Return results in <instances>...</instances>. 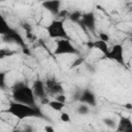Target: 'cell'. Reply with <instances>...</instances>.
Wrapping results in <instances>:
<instances>
[{
    "label": "cell",
    "instance_id": "cell-1",
    "mask_svg": "<svg viewBox=\"0 0 132 132\" xmlns=\"http://www.w3.org/2000/svg\"><path fill=\"white\" fill-rule=\"evenodd\" d=\"M5 112L13 116L14 118H16L20 121L25 120V119H29V118L47 119L38 105L37 106H32V105H29V104H24V103L16 102L14 100H11L9 102V105L6 108Z\"/></svg>",
    "mask_w": 132,
    "mask_h": 132
},
{
    "label": "cell",
    "instance_id": "cell-2",
    "mask_svg": "<svg viewBox=\"0 0 132 132\" xmlns=\"http://www.w3.org/2000/svg\"><path fill=\"white\" fill-rule=\"evenodd\" d=\"M11 97L12 100L16 102L29 104L32 106H37L36 98L34 96L32 88L23 81H18L13 85L11 90Z\"/></svg>",
    "mask_w": 132,
    "mask_h": 132
},
{
    "label": "cell",
    "instance_id": "cell-3",
    "mask_svg": "<svg viewBox=\"0 0 132 132\" xmlns=\"http://www.w3.org/2000/svg\"><path fill=\"white\" fill-rule=\"evenodd\" d=\"M46 32L48 36L53 39H61V38H69L68 33L65 29L64 22L61 20H54L46 26Z\"/></svg>",
    "mask_w": 132,
    "mask_h": 132
},
{
    "label": "cell",
    "instance_id": "cell-4",
    "mask_svg": "<svg viewBox=\"0 0 132 132\" xmlns=\"http://www.w3.org/2000/svg\"><path fill=\"white\" fill-rule=\"evenodd\" d=\"M80 52L72 44L70 38H61L57 39L56 47L54 50L55 56L60 55H79Z\"/></svg>",
    "mask_w": 132,
    "mask_h": 132
},
{
    "label": "cell",
    "instance_id": "cell-5",
    "mask_svg": "<svg viewBox=\"0 0 132 132\" xmlns=\"http://www.w3.org/2000/svg\"><path fill=\"white\" fill-rule=\"evenodd\" d=\"M106 59L114 61L120 65L125 66V57H124V47L122 43H116L110 48H108L107 54L104 56Z\"/></svg>",
    "mask_w": 132,
    "mask_h": 132
},
{
    "label": "cell",
    "instance_id": "cell-6",
    "mask_svg": "<svg viewBox=\"0 0 132 132\" xmlns=\"http://www.w3.org/2000/svg\"><path fill=\"white\" fill-rule=\"evenodd\" d=\"M78 24L88 29L91 32H95L96 30V18L93 11H88V12H84L81 13L80 20L78 21Z\"/></svg>",
    "mask_w": 132,
    "mask_h": 132
},
{
    "label": "cell",
    "instance_id": "cell-7",
    "mask_svg": "<svg viewBox=\"0 0 132 132\" xmlns=\"http://www.w3.org/2000/svg\"><path fill=\"white\" fill-rule=\"evenodd\" d=\"M2 38H3V40L4 41H6V42H13V43H16L18 45H20L22 48H23V51H24V53L26 52V53H28L27 52V46H26V43H25V41H24V38L21 36V34L16 31V30H12L10 33H8L7 35H4V36H2Z\"/></svg>",
    "mask_w": 132,
    "mask_h": 132
},
{
    "label": "cell",
    "instance_id": "cell-8",
    "mask_svg": "<svg viewBox=\"0 0 132 132\" xmlns=\"http://www.w3.org/2000/svg\"><path fill=\"white\" fill-rule=\"evenodd\" d=\"M77 100L80 103L87 104L89 106H96V104H97V98H96L94 92H92L90 89L82 90L79 93V95L77 97Z\"/></svg>",
    "mask_w": 132,
    "mask_h": 132
},
{
    "label": "cell",
    "instance_id": "cell-9",
    "mask_svg": "<svg viewBox=\"0 0 132 132\" xmlns=\"http://www.w3.org/2000/svg\"><path fill=\"white\" fill-rule=\"evenodd\" d=\"M61 0H44L41 5L47 11H50L54 15H59L61 11Z\"/></svg>",
    "mask_w": 132,
    "mask_h": 132
},
{
    "label": "cell",
    "instance_id": "cell-10",
    "mask_svg": "<svg viewBox=\"0 0 132 132\" xmlns=\"http://www.w3.org/2000/svg\"><path fill=\"white\" fill-rule=\"evenodd\" d=\"M31 88H32V91L34 93L35 98H38V99H41V100L45 99V97H46V88H45L44 82L41 79H36L33 82V86Z\"/></svg>",
    "mask_w": 132,
    "mask_h": 132
},
{
    "label": "cell",
    "instance_id": "cell-11",
    "mask_svg": "<svg viewBox=\"0 0 132 132\" xmlns=\"http://www.w3.org/2000/svg\"><path fill=\"white\" fill-rule=\"evenodd\" d=\"M45 88L48 90V92L53 95H59V94H64V89L63 86L57 81L55 78H48L45 81Z\"/></svg>",
    "mask_w": 132,
    "mask_h": 132
},
{
    "label": "cell",
    "instance_id": "cell-12",
    "mask_svg": "<svg viewBox=\"0 0 132 132\" xmlns=\"http://www.w3.org/2000/svg\"><path fill=\"white\" fill-rule=\"evenodd\" d=\"M118 132H131L132 131V122L130 117H120L118 126L116 128Z\"/></svg>",
    "mask_w": 132,
    "mask_h": 132
},
{
    "label": "cell",
    "instance_id": "cell-13",
    "mask_svg": "<svg viewBox=\"0 0 132 132\" xmlns=\"http://www.w3.org/2000/svg\"><path fill=\"white\" fill-rule=\"evenodd\" d=\"M87 45H88L89 48H96V50L100 51L104 56L108 52V44H107V42H105V41H103L101 39L94 40V41H89L87 43Z\"/></svg>",
    "mask_w": 132,
    "mask_h": 132
},
{
    "label": "cell",
    "instance_id": "cell-14",
    "mask_svg": "<svg viewBox=\"0 0 132 132\" xmlns=\"http://www.w3.org/2000/svg\"><path fill=\"white\" fill-rule=\"evenodd\" d=\"M13 30V28H11L7 21L5 20V18L2 15V13H0V35L1 36H4V35H7L8 33H10L11 31Z\"/></svg>",
    "mask_w": 132,
    "mask_h": 132
},
{
    "label": "cell",
    "instance_id": "cell-15",
    "mask_svg": "<svg viewBox=\"0 0 132 132\" xmlns=\"http://www.w3.org/2000/svg\"><path fill=\"white\" fill-rule=\"evenodd\" d=\"M47 105L55 111H61L64 107H65V103L64 102H61V101H58L56 99L54 100H51L47 102Z\"/></svg>",
    "mask_w": 132,
    "mask_h": 132
},
{
    "label": "cell",
    "instance_id": "cell-16",
    "mask_svg": "<svg viewBox=\"0 0 132 132\" xmlns=\"http://www.w3.org/2000/svg\"><path fill=\"white\" fill-rule=\"evenodd\" d=\"M76 112L80 116H86L90 112V106L87 105V104H84V103H80L78 106H77V109H76Z\"/></svg>",
    "mask_w": 132,
    "mask_h": 132
},
{
    "label": "cell",
    "instance_id": "cell-17",
    "mask_svg": "<svg viewBox=\"0 0 132 132\" xmlns=\"http://www.w3.org/2000/svg\"><path fill=\"white\" fill-rule=\"evenodd\" d=\"M80 16H81V12L80 11H73L70 14H68L69 20L71 22H73V23H78V21L80 20Z\"/></svg>",
    "mask_w": 132,
    "mask_h": 132
},
{
    "label": "cell",
    "instance_id": "cell-18",
    "mask_svg": "<svg viewBox=\"0 0 132 132\" xmlns=\"http://www.w3.org/2000/svg\"><path fill=\"white\" fill-rule=\"evenodd\" d=\"M6 72L5 71H0V90H5L6 89Z\"/></svg>",
    "mask_w": 132,
    "mask_h": 132
},
{
    "label": "cell",
    "instance_id": "cell-19",
    "mask_svg": "<svg viewBox=\"0 0 132 132\" xmlns=\"http://www.w3.org/2000/svg\"><path fill=\"white\" fill-rule=\"evenodd\" d=\"M14 54V52L10 51V50H7V48H1L0 50V59H4L6 57H10Z\"/></svg>",
    "mask_w": 132,
    "mask_h": 132
},
{
    "label": "cell",
    "instance_id": "cell-20",
    "mask_svg": "<svg viewBox=\"0 0 132 132\" xmlns=\"http://www.w3.org/2000/svg\"><path fill=\"white\" fill-rule=\"evenodd\" d=\"M60 120L63 122V123H70L71 119H70V116L68 112H62L61 116H60Z\"/></svg>",
    "mask_w": 132,
    "mask_h": 132
},
{
    "label": "cell",
    "instance_id": "cell-21",
    "mask_svg": "<svg viewBox=\"0 0 132 132\" xmlns=\"http://www.w3.org/2000/svg\"><path fill=\"white\" fill-rule=\"evenodd\" d=\"M99 39L105 41V42H108L109 41V36L107 35V33H104V32H100L99 33Z\"/></svg>",
    "mask_w": 132,
    "mask_h": 132
},
{
    "label": "cell",
    "instance_id": "cell-22",
    "mask_svg": "<svg viewBox=\"0 0 132 132\" xmlns=\"http://www.w3.org/2000/svg\"><path fill=\"white\" fill-rule=\"evenodd\" d=\"M55 99H56V100H58V101H61V102L66 103V97H65V95H64V94H59V95H56Z\"/></svg>",
    "mask_w": 132,
    "mask_h": 132
},
{
    "label": "cell",
    "instance_id": "cell-23",
    "mask_svg": "<svg viewBox=\"0 0 132 132\" xmlns=\"http://www.w3.org/2000/svg\"><path fill=\"white\" fill-rule=\"evenodd\" d=\"M103 122L105 123V125L109 126V127H113V124H114V121L111 120V119H104Z\"/></svg>",
    "mask_w": 132,
    "mask_h": 132
},
{
    "label": "cell",
    "instance_id": "cell-24",
    "mask_svg": "<svg viewBox=\"0 0 132 132\" xmlns=\"http://www.w3.org/2000/svg\"><path fill=\"white\" fill-rule=\"evenodd\" d=\"M44 130L45 131H54V128L51 126H46V127H44Z\"/></svg>",
    "mask_w": 132,
    "mask_h": 132
},
{
    "label": "cell",
    "instance_id": "cell-25",
    "mask_svg": "<svg viewBox=\"0 0 132 132\" xmlns=\"http://www.w3.org/2000/svg\"><path fill=\"white\" fill-rule=\"evenodd\" d=\"M125 107H126L127 109H131V108H132V104H131V103H127V104H125Z\"/></svg>",
    "mask_w": 132,
    "mask_h": 132
}]
</instances>
